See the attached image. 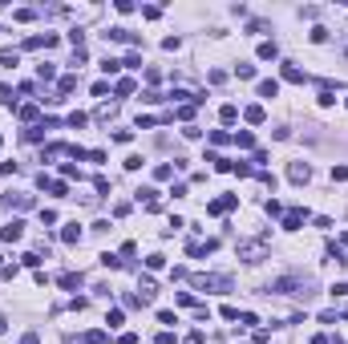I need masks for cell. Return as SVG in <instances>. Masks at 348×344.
Wrapping results in <instances>:
<instances>
[{
	"label": "cell",
	"mask_w": 348,
	"mask_h": 344,
	"mask_svg": "<svg viewBox=\"0 0 348 344\" xmlns=\"http://www.w3.org/2000/svg\"><path fill=\"white\" fill-rule=\"evenodd\" d=\"M235 77H239V81H251V77H255V65H235Z\"/></svg>",
	"instance_id": "cb8c5ba5"
},
{
	"label": "cell",
	"mask_w": 348,
	"mask_h": 344,
	"mask_svg": "<svg viewBox=\"0 0 348 344\" xmlns=\"http://www.w3.org/2000/svg\"><path fill=\"white\" fill-rule=\"evenodd\" d=\"M219 118H223V122H227V125H231L235 118H239V106H231V101H227V106H223V109H219Z\"/></svg>",
	"instance_id": "603a6c76"
},
{
	"label": "cell",
	"mask_w": 348,
	"mask_h": 344,
	"mask_svg": "<svg viewBox=\"0 0 348 344\" xmlns=\"http://www.w3.org/2000/svg\"><path fill=\"white\" fill-rule=\"evenodd\" d=\"M37 73H41V81H53V77H57V65H41Z\"/></svg>",
	"instance_id": "f546056e"
},
{
	"label": "cell",
	"mask_w": 348,
	"mask_h": 344,
	"mask_svg": "<svg viewBox=\"0 0 348 344\" xmlns=\"http://www.w3.org/2000/svg\"><path fill=\"white\" fill-rule=\"evenodd\" d=\"M61 174H65V178H81V170H77L73 162H65V166H61Z\"/></svg>",
	"instance_id": "74e56055"
},
{
	"label": "cell",
	"mask_w": 348,
	"mask_h": 344,
	"mask_svg": "<svg viewBox=\"0 0 348 344\" xmlns=\"http://www.w3.org/2000/svg\"><path fill=\"white\" fill-rule=\"evenodd\" d=\"M134 255H138V243H121V263L134 259Z\"/></svg>",
	"instance_id": "4dcf8cb0"
},
{
	"label": "cell",
	"mask_w": 348,
	"mask_h": 344,
	"mask_svg": "<svg viewBox=\"0 0 348 344\" xmlns=\"http://www.w3.org/2000/svg\"><path fill=\"white\" fill-rule=\"evenodd\" d=\"M275 57H279V45L275 41H263L259 45V61H275Z\"/></svg>",
	"instance_id": "ac0fdd59"
},
{
	"label": "cell",
	"mask_w": 348,
	"mask_h": 344,
	"mask_svg": "<svg viewBox=\"0 0 348 344\" xmlns=\"http://www.w3.org/2000/svg\"><path fill=\"white\" fill-rule=\"evenodd\" d=\"M138 292H142V300H150V296L158 292V288H154V280H150V275H142V280H138Z\"/></svg>",
	"instance_id": "44dd1931"
},
{
	"label": "cell",
	"mask_w": 348,
	"mask_h": 344,
	"mask_svg": "<svg viewBox=\"0 0 348 344\" xmlns=\"http://www.w3.org/2000/svg\"><path fill=\"white\" fill-rule=\"evenodd\" d=\"M312 344H332V340L324 336V332H316V336H312Z\"/></svg>",
	"instance_id": "7bdbcfd3"
},
{
	"label": "cell",
	"mask_w": 348,
	"mask_h": 344,
	"mask_svg": "<svg viewBox=\"0 0 348 344\" xmlns=\"http://www.w3.org/2000/svg\"><path fill=\"white\" fill-rule=\"evenodd\" d=\"M0 65H4V69H16V65H20V53H16V49H0Z\"/></svg>",
	"instance_id": "d6986e66"
},
{
	"label": "cell",
	"mask_w": 348,
	"mask_h": 344,
	"mask_svg": "<svg viewBox=\"0 0 348 344\" xmlns=\"http://www.w3.org/2000/svg\"><path fill=\"white\" fill-rule=\"evenodd\" d=\"M154 178H158V182L174 178V166H170V162H158V166H154Z\"/></svg>",
	"instance_id": "7402d4cb"
},
{
	"label": "cell",
	"mask_w": 348,
	"mask_h": 344,
	"mask_svg": "<svg viewBox=\"0 0 348 344\" xmlns=\"http://www.w3.org/2000/svg\"><path fill=\"white\" fill-rule=\"evenodd\" d=\"M4 328H8V320H4V316H0V332H4Z\"/></svg>",
	"instance_id": "ee69618b"
},
{
	"label": "cell",
	"mask_w": 348,
	"mask_h": 344,
	"mask_svg": "<svg viewBox=\"0 0 348 344\" xmlns=\"http://www.w3.org/2000/svg\"><path fill=\"white\" fill-rule=\"evenodd\" d=\"M235 142H239V150H255V134L251 130H239V134H231Z\"/></svg>",
	"instance_id": "9a60e30c"
},
{
	"label": "cell",
	"mask_w": 348,
	"mask_h": 344,
	"mask_svg": "<svg viewBox=\"0 0 348 344\" xmlns=\"http://www.w3.org/2000/svg\"><path fill=\"white\" fill-rule=\"evenodd\" d=\"M267 251H272L267 239H243L239 243V259L243 263H259V259H267Z\"/></svg>",
	"instance_id": "3957f363"
},
{
	"label": "cell",
	"mask_w": 348,
	"mask_h": 344,
	"mask_svg": "<svg viewBox=\"0 0 348 344\" xmlns=\"http://www.w3.org/2000/svg\"><path fill=\"white\" fill-rule=\"evenodd\" d=\"M118 69H121V61H114V57H106V61H102V73H106V77H114Z\"/></svg>",
	"instance_id": "484cf974"
},
{
	"label": "cell",
	"mask_w": 348,
	"mask_h": 344,
	"mask_svg": "<svg viewBox=\"0 0 348 344\" xmlns=\"http://www.w3.org/2000/svg\"><path fill=\"white\" fill-rule=\"evenodd\" d=\"M20 344H41V336H37V332H29V336L20 340Z\"/></svg>",
	"instance_id": "b9f144b4"
},
{
	"label": "cell",
	"mask_w": 348,
	"mask_h": 344,
	"mask_svg": "<svg viewBox=\"0 0 348 344\" xmlns=\"http://www.w3.org/2000/svg\"><path fill=\"white\" fill-rule=\"evenodd\" d=\"M106 41H118V45H142V37L138 32H130V29H109V32H102Z\"/></svg>",
	"instance_id": "5b68a950"
},
{
	"label": "cell",
	"mask_w": 348,
	"mask_h": 344,
	"mask_svg": "<svg viewBox=\"0 0 348 344\" xmlns=\"http://www.w3.org/2000/svg\"><path fill=\"white\" fill-rule=\"evenodd\" d=\"M20 263H25V267H37L41 255H37V251H25V255H20Z\"/></svg>",
	"instance_id": "1f68e13d"
},
{
	"label": "cell",
	"mask_w": 348,
	"mask_h": 344,
	"mask_svg": "<svg viewBox=\"0 0 348 344\" xmlns=\"http://www.w3.org/2000/svg\"><path fill=\"white\" fill-rule=\"evenodd\" d=\"M20 235H25V223H20V219H13V223L4 227V231H0V239H4V243H16Z\"/></svg>",
	"instance_id": "ba28073f"
},
{
	"label": "cell",
	"mask_w": 348,
	"mask_h": 344,
	"mask_svg": "<svg viewBox=\"0 0 348 344\" xmlns=\"http://www.w3.org/2000/svg\"><path fill=\"white\" fill-rule=\"evenodd\" d=\"M16 113H20V122H37V118H41V106H37V101H29V106H20Z\"/></svg>",
	"instance_id": "5bb4252c"
},
{
	"label": "cell",
	"mask_w": 348,
	"mask_h": 344,
	"mask_svg": "<svg viewBox=\"0 0 348 344\" xmlns=\"http://www.w3.org/2000/svg\"><path fill=\"white\" fill-rule=\"evenodd\" d=\"M174 118H178V122H190V118H195V101H186V106H178V113H174Z\"/></svg>",
	"instance_id": "d4e9b609"
},
{
	"label": "cell",
	"mask_w": 348,
	"mask_h": 344,
	"mask_svg": "<svg viewBox=\"0 0 348 344\" xmlns=\"http://www.w3.org/2000/svg\"><path fill=\"white\" fill-rule=\"evenodd\" d=\"M118 344H138V336H134V332H121V336H118Z\"/></svg>",
	"instance_id": "60d3db41"
},
{
	"label": "cell",
	"mask_w": 348,
	"mask_h": 344,
	"mask_svg": "<svg viewBox=\"0 0 348 344\" xmlns=\"http://www.w3.org/2000/svg\"><path fill=\"white\" fill-rule=\"evenodd\" d=\"M304 219H308V211H300V206H291V211L284 215V231H300V227H304Z\"/></svg>",
	"instance_id": "8992f818"
},
{
	"label": "cell",
	"mask_w": 348,
	"mask_h": 344,
	"mask_svg": "<svg viewBox=\"0 0 348 344\" xmlns=\"http://www.w3.org/2000/svg\"><path fill=\"white\" fill-rule=\"evenodd\" d=\"M65 122H69L73 130H81V125H89V118H85V113H77V109H73V113H69V118H65Z\"/></svg>",
	"instance_id": "4316f807"
},
{
	"label": "cell",
	"mask_w": 348,
	"mask_h": 344,
	"mask_svg": "<svg viewBox=\"0 0 348 344\" xmlns=\"http://www.w3.org/2000/svg\"><path fill=\"white\" fill-rule=\"evenodd\" d=\"M284 81H291V85H304V81H308V73H304V69H296V65H284Z\"/></svg>",
	"instance_id": "30bf717a"
},
{
	"label": "cell",
	"mask_w": 348,
	"mask_h": 344,
	"mask_svg": "<svg viewBox=\"0 0 348 344\" xmlns=\"http://www.w3.org/2000/svg\"><path fill=\"white\" fill-rule=\"evenodd\" d=\"M134 89H138V81H134V77H121V81L114 85V94H118V97H130Z\"/></svg>",
	"instance_id": "e0dca14e"
},
{
	"label": "cell",
	"mask_w": 348,
	"mask_h": 344,
	"mask_svg": "<svg viewBox=\"0 0 348 344\" xmlns=\"http://www.w3.org/2000/svg\"><path fill=\"white\" fill-rule=\"evenodd\" d=\"M190 283H195L198 292H231V275H207V271H198V275H190Z\"/></svg>",
	"instance_id": "7a4b0ae2"
},
{
	"label": "cell",
	"mask_w": 348,
	"mask_h": 344,
	"mask_svg": "<svg viewBox=\"0 0 348 344\" xmlns=\"http://www.w3.org/2000/svg\"><path fill=\"white\" fill-rule=\"evenodd\" d=\"M0 146H4V138H0Z\"/></svg>",
	"instance_id": "f6af8a7d"
},
{
	"label": "cell",
	"mask_w": 348,
	"mask_h": 344,
	"mask_svg": "<svg viewBox=\"0 0 348 344\" xmlns=\"http://www.w3.org/2000/svg\"><path fill=\"white\" fill-rule=\"evenodd\" d=\"M4 203H8V206H16V211H29V206H32V194H8Z\"/></svg>",
	"instance_id": "2e32d148"
},
{
	"label": "cell",
	"mask_w": 348,
	"mask_h": 344,
	"mask_svg": "<svg viewBox=\"0 0 348 344\" xmlns=\"http://www.w3.org/2000/svg\"><path fill=\"white\" fill-rule=\"evenodd\" d=\"M73 89H77V77H73V73H65L61 81H57V101H61L65 94H73Z\"/></svg>",
	"instance_id": "7c38bea8"
},
{
	"label": "cell",
	"mask_w": 348,
	"mask_h": 344,
	"mask_svg": "<svg viewBox=\"0 0 348 344\" xmlns=\"http://www.w3.org/2000/svg\"><path fill=\"white\" fill-rule=\"evenodd\" d=\"M211 142H215V146H227L231 134H227V130H215V134H211Z\"/></svg>",
	"instance_id": "836d02e7"
},
{
	"label": "cell",
	"mask_w": 348,
	"mask_h": 344,
	"mask_svg": "<svg viewBox=\"0 0 348 344\" xmlns=\"http://www.w3.org/2000/svg\"><path fill=\"white\" fill-rule=\"evenodd\" d=\"M279 94V81H272V77H267V81H259V97H267V101H272Z\"/></svg>",
	"instance_id": "ffe728a7"
},
{
	"label": "cell",
	"mask_w": 348,
	"mask_h": 344,
	"mask_svg": "<svg viewBox=\"0 0 348 344\" xmlns=\"http://www.w3.org/2000/svg\"><path fill=\"white\" fill-rule=\"evenodd\" d=\"M235 203H239V194H219V199H211V203H207V215H227Z\"/></svg>",
	"instance_id": "277c9868"
},
{
	"label": "cell",
	"mask_w": 348,
	"mask_h": 344,
	"mask_svg": "<svg viewBox=\"0 0 348 344\" xmlns=\"http://www.w3.org/2000/svg\"><path fill=\"white\" fill-rule=\"evenodd\" d=\"M219 316H223V320H239V308H231V304H223V308H219Z\"/></svg>",
	"instance_id": "d6a6232c"
},
{
	"label": "cell",
	"mask_w": 348,
	"mask_h": 344,
	"mask_svg": "<svg viewBox=\"0 0 348 344\" xmlns=\"http://www.w3.org/2000/svg\"><path fill=\"white\" fill-rule=\"evenodd\" d=\"M114 142H121V146L134 142V130H114Z\"/></svg>",
	"instance_id": "e575fe53"
},
{
	"label": "cell",
	"mask_w": 348,
	"mask_h": 344,
	"mask_svg": "<svg viewBox=\"0 0 348 344\" xmlns=\"http://www.w3.org/2000/svg\"><path fill=\"white\" fill-rule=\"evenodd\" d=\"M61 239H65V243H81V227H77V223H65V227H61Z\"/></svg>",
	"instance_id": "4fadbf2b"
},
{
	"label": "cell",
	"mask_w": 348,
	"mask_h": 344,
	"mask_svg": "<svg viewBox=\"0 0 348 344\" xmlns=\"http://www.w3.org/2000/svg\"><path fill=\"white\" fill-rule=\"evenodd\" d=\"M102 267H114V271H118V267H126V263H121L118 255H109V251H106V255H102Z\"/></svg>",
	"instance_id": "f1b7e54d"
},
{
	"label": "cell",
	"mask_w": 348,
	"mask_h": 344,
	"mask_svg": "<svg viewBox=\"0 0 348 344\" xmlns=\"http://www.w3.org/2000/svg\"><path fill=\"white\" fill-rule=\"evenodd\" d=\"M287 178H291V182H308V178H312V166H308V162H291V166H287Z\"/></svg>",
	"instance_id": "52a82bcc"
},
{
	"label": "cell",
	"mask_w": 348,
	"mask_h": 344,
	"mask_svg": "<svg viewBox=\"0 0 348 344\" xmlns=\"http://www.w3.org/2000/svg\"><path fill=\"white\" fill-rule=\"evenodd\" d=\"M275 296H300V300H308V296H316V283L308 280V275H279L272 283Z\"/></svg>",
	"instance_id": "6da1fadb"
},
{
	"label": "cell",
	"mask_w": 348,
	"mask_h": 344,
	"mask_svg": "<svg viewBox=\"0 0 348 344\" xmlns=\"http://www.w3.org/2000/svg\"><path fill=\"white\" fill-rule=\"evenodd\" d=\"M154 344H174V332H158V336H154Z\"/></svg>",
	"instance_id": "ab89813d"
},
{
	"label": "cell",
	"mask_w": 348,
	"mask_h": 344,
	"mask_svg": "<svg viewBox=\"0 0 348 344\" xmlns=\"http://www.w3.org/2000/svg\"><path fill=\"white\" fill-rule=\"evenodd\" d=\"M121 65H126V69H142V57H138V53H130V57H126Z\"/></svg>",
	"instance_id": "f35d334b"
},
{
	"label": "cell",
	"mask_w": 348,
	"mask_h": 344,
	"mask_svg": "<svg viewBox=\"0 0 348 344\" xmlns=\"http://www.w3.org/2000/svg\"><path fill=\"white\" fill-rule=\"evenodd\" d=\"M332 182H348V166H332Z\"/></svg>",
	"instance_id": "8d00e7d4"
},
{
	"label": "cell",
	"mask_w": 348,
	"mask_h": 344,
	"mask_svg": "<svg viewBox=\"0 0 348 344\" xmlns=\"http://www.w3.org/2000/svg\"><path fill=\"white\" fill-rule=\"evenodd\" d=\"M93 187H97V194H109V178H106V174H97V178H93Z\"/></svg>",
	"instance_id": "d590c367"
},
{
	"label": "cell",
	"mask_w": 348,
	"mask_h": 344,
	"mask_svg": "<svg viewBox=\"0 0 348 344\" xmlns=\"http://www.w3.org/2000/svg\"><path fill=\"white\" fill-rule=\"evenodd\" d=\"M85 344H106V332H102V328H93V332H85Z\"/></svg>",
	"instance_id": "83f0119b"
},
{
	"label": "cell",
	"mask_w": 348,
	"mask_h": 344,
	"mask_svg": "<svg viewBox=\"0 0 348 344\" xmlns=\"http://www.w3.org/2000/svg\"><path fill=\"white\" fill-rule=\"evenodd\" d=\"M57 283H61V288H69V292H73V288H81V283H85V275H81V271H65V275H61Z\"/></svg>",
	"instance_id": "8fae6325"
},
{
	"label": "cell",
	"mask_w": 348,
	"mask_h": 344,
	"mask_svg": "<svg viewBox=\"0 0 348 344\" xmlns=\"http://www.w3.org/2000/svg\"><path fill=\"white\" fill-rule=\"evenodd\" d=\"M243 118H247V125H263V122H267V109H263V106H247Z\"/></svg>",
	"instance_id": "9c48e42d"
}]
</instances>
